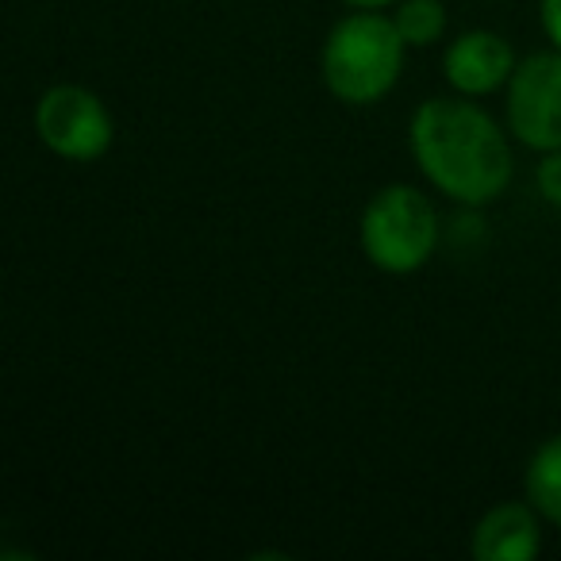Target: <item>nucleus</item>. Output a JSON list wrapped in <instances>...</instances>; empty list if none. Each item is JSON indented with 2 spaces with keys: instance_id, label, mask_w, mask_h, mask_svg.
Listing matches in <instances>:
<instances>
[{
  "instance_id": "nucleus-1",
  "label": "nucleus",
  "mask_w": 561,
  "mask_h": 561,
  "mask_svg": "<svg viewBox=\"0 0 561 561\" xmlns=\"http://www.w3.org/2000/svg\"><path fill=\"white\" fill-rule=\"evenodd\" d=\"M408 147L431 188L454 204L484 208L512 185L515 158L504 127L461 93L423 101L408 124Z\"/></svg>"
},
{
  "instance_id": "nucleus-2",
  "label": "nucleus",
  "mask_w": 561,
  "mask_h": 561,
  "mask_svg": "<svg viewBox=\"0 0 561 561\" xmlns=\"http://www.w3.org/2000/svg\"><path fill=\"white\" fill-rule=\"evenodd\" d=\"M408 43L397 20L377 9H354L328 32L320 55L323 85L351 108L381 104L404 73Z\"/></svg>"
},
{
  "instance_id": "nucleus-3",
  "label": "nucleus",
  "mask_w": 561,
  "mask_h": 561,
  "mask_svg": "<svg viewBox=\"0 0 561 561\" xmlns=\"http://www.w3.org/2000/svg\"><path fill=\"white\" fill-rule=\"evenodd\" d=\"M362 254L374 270L408 277L423 270L438 247V211L415 185H385L358 219Z\"/></svg>"
},
{
  "instance_id": "nucleus-4",
  "label": "nucleus",
  "mask_w": 561,
  "mask_h": 561,
  "mask_svg": "<svg viewBox=\"0 0 561 561\" xmlns=\"http://www.w3.org/2000/svg\"><path fill=\"white\" fill-rule=\"evenodd\" d=\"M35 131L62 162H96L116 142L108 104L85 85H50L35 104Z\"/></svg>"
},
{
  "instance_id": "nucleus-5",
  "label": "nucleus",
  "mask_w": 561,
  "mask_h": 561,
  "mask_svg": "<svg viewBox=\"0 0 561 561\" xmlns=\"http://www.w3.org/2000/svg\"><path fill=\"white\" fill-rule=\"evenodd\" d=\"M507 131L535 154L561 150V50H538L507 81Z\"/></svg>"
},
{
  "instance_id": "nucleus-6",
  "label": "nucleus",
  "mask_w": 561,
  "mask_h": 561,
  "mask_svg": "<svg viewBox=\"0 0 561 561\" xmlns=\"http://www.w3.org/2000/svg\"><path fill=\"white\" fill-rule=\"evenodd\" d=\"M515 66H519V58H515L512 43L496 32H484V27L461 32L443 55L446 81L461 96H489L496 89H507Z\"/></svg>"
},
{
  "instance_id": "nucleus-7",
  "label": "nucleus",
  "mask_w": 561,
  "mask_h": 561,
  "mask_svg": "<svg viewBox=\"0 0 561 561\" xmlns=\"http://www.w3.org/2000/svg\"><path fill=\"white\" fill-rule=\"evenodd\" d=\"M542 515L523 500H504L489 507L473 527V558L477 561H535L542 553Z\"/></svg>"
},
{
  "instance_id": "nucleus-8",
  "label": "nucleus",
  "mask_w": 561,
  "mask_h": 561,
  "mask_svg": "<svg viewBox=\"0 0 561 561\" xmlns=\"http://www.w3.org/2000/svg\"><path fill=\"white\" fill-rule=\"evenodd\" d=\"M523 492L546 523L561 527V435H550L530 454L523 469Z\"/></svg>"
},
{
  "instance_id": "nucleus-9",
  "label": "nucleus",
  "mask_w": 561,
  "mask_h": 561,
  "mask_svg": "<svg viewBox=\"0 0 561 561\" xmlns=\"http://www.w3.org/2000/svg\"><path fill=\"white\" fill-rule=\"evenodd\" d=\"M392 20H397L408 47H435V43L446 35L443 0H400Z\"/></svg>"
},
{
  "instance_id": "nucleus-10",
  "label": "nucleus",
  "mask_w": 561,
  "mask_h": 561,
  "mask_svg": "<svg viewBox=\"0 0 561 561\" xmlns=\"http://www.w3.org/2000/svg\"><path fill=\"white\" fill-rule=\"evenodd\" d=\"M535 185H538V193H542L546 204L561 208V150L542 154V162H538V170H535Z\"/></svg>"
},
{
  "instance_id": "nucleus-11",
  "label": "nucleus",
  "mask_w": 561,
  "mask_h": 561,
  "mask_svg": "<svg viewBox=\"0 0 561 561\" xmlns=\"http://www.w3.org/2000/svg\"><path fill=\"white\" fill-rule=\"evenodd\" d=\"M538 20L553 50H561V0H538Z\"/></svg>"
},
{
  "instance_id": "nucleus-12",
  "label": "nucleus",
  "mask_w": 561,
  "mask_h": 561,
  "mask_svg": "<svg viewBox=\"0 0 561 561\" xmlns=\"http://www.w3.org/2000/svg\"><path fill=\"white\" fill-rule=\"evenodd\" d=\"M343 4H351V9H392V4H400V0H343Z\"/></svg>"
}]
</instances>
